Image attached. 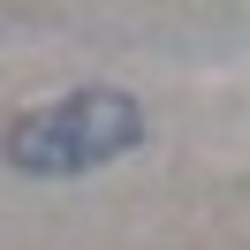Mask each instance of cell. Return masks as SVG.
<instances>
[{
    "mask_svg": "<svg viewBox=\"0 0 250 250\" xmlns=\"http://www.w3.org/2000/svg\"><path fill=\"white\" fill-rule=\"evenodd\" d=\"M144 129H152V114L129 91L83 83L61 106H46V114H31V122L8 129V159H16L23 174H91V167H106V159L137 152Z\"/></svg>",
    "mask_w": 250,
    "mask_h": 250,
    "instance_id": "obj_1",
    "label": "cell"
}]
</instances>
